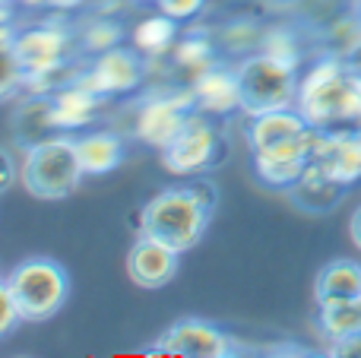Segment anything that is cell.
<instances>
[{"mask_svg": "<svg viewBox=\"0 0 361 358\" xmlns=\"http://www.w3.org/2000/svg\"><path fill=\"white\" fill-rule=\"evenodd\" d=\"M352 10L358 13V19H361V0H352Z\"/></svg>", "mask_w": 361, "mask_h": 358, "instance_id": "obj_38", "label": "cell"}, {"mask_svg": "<svg viewBox=\"0 0 361 358\" xmlns=\"http://www.w3.org/2000/svg\"><path fill=\"white\" fill-rule=\"evenodd\" d=\"M146 57L140 54L133 44H118V48L95 54L86 61L80 80L92 86L105 99H118V95H133L143 89L146 82Z\"/></svg>", "mask_w": 361, "mask_h": 358, "instance_id": "obj_11", "label": "cell"}, {"mask_svg": "<svg viewBox=\"0 0 361 358\" xmlns=\"http://www.w3.org/2000/svg\"><path fill=\"white\" fill-rule=\"evenodd\" d=\"M358 330H361V298L336 304H317V333L326 342L343 340V336L358 333Z\"/></svg>", "mask_w": 361, "mask_h": 358, "instance_id": "obj_25", "label": "cell"}, {"mask_svg": "<svg viewBox=\"0 0 361 358\" xmlns=\"http://www.w3.org/2000/svg\"><path fill=\"white\" fill-rule=\"evenodd\" d=\"M326 355L330 358H361V330L343 336V340L326 342Z\"/></svg>", "mask_w": 361, "mask_h": 358, "instance_id": "obj_31", "label": "cell"}, {"mask_svg": "<svg viewBox=\"0 0 361 358\" xmlns=\"http://www.w3.org/2000/svg\"><path fill=\"white\" fill-rule=\"evenodd\" d=\"M23 82H25V70L19 63L16 51H13V42H0V101L23 92Z\"/></svg>", "mask_w": 361, "mask_h": 358, "instance_id": "obj_28", "label": "cell"}, {"mask_svg": "<svg viewBox=\"0 0 361 358\" xmlns=\"http://www.w3.org/2000/svg\"><path fill=\"white\" fill-rule=\"evenodd\" d=\"M180 270V254L175 247L162 245V241L149 238V235H140L133 241V247L127 251V273L140 289H165Z\"/></svg>", "mask_w": 361, "mask_h": 358, "instance_id": "obj_13", "label": "cell"}, {"mask_svg": "<svg viewBox=\"0 0 361 358\" xmlns=\"http://www.w3.org/2000/svg\"><path fill=\"white\" fill-rule=\"evenodd\" d=\"M212 213L216 209L190 184H175L146 200V206L140 209V235H149V238L175 247L178 254H187L203 241Z\"/></svg>", "mask_w": 361, "mask_h": 358, "instance_id": "obj_2", "label": "cell"}, {"mask_svg": "<svg viewBox=\"0 0 361 358\" xmlns=\"http://www.w3.org/2000/svg\"><path fill=\"white\" fill-rule=\"evenodd\" d=\"M263 54L276 57V61L288 63V67L301 70L307 63V54H305V38L298 35L292 23H279V25H267V35H263V44H260Z\"/></svg>", "mask_w": 361, "mask_h": 358, "instance_id": "obj_27", "label": "cell"}, {"mask_svg": "<svg viewBox=\"0 0 361 358\" xmlns=\"http://www.w3.org/2000/svg\"><path fill=\"white\" fill-rule=\"evenodd\" d=\"M54 99V114H57V127L63 133H82L89 130V124H95V118L105 108V95H99L92 86H86L82 80L63 86L61 92L51 95Z\"/></svg>", "mask_w": 361, "mask_h": 358, "instance_id": "obj_16", "label": "cell"}, {"mask_svg": "<svg viewBox=\"0 0 361 358\" xmlns=\"http://www.w3.org/2000/svg\"><path fill=\"white\" fill-rule=\"evenodd\" d=\"M314 298H317V304H336L361 298V264L349 257L330 260L314 279Z\"/></svg>", "mask_w": 361, "mask_h": 358, "instance_id": "obj_21", "label": "cell"}, {"mask_svg": "<svg viewBox=\"0 0 361 358\" xmlns=\"http://www.w3.org/2000/svg\"><path fill=\"white\" fill-rule=\"evenodd\" d=\"M19 323H25L23 314H19V304H16V298H13L6 279H0V340H6Z\"/></svg>", "mask_w": 361, "mask_h": 358, "instance_id": "obj_30", "label": "cell"}, {"mask_svg": "<svg viewBox=\"0 0 361 358\" xmlns=\"http://www.w3.org/2000/svg\"><path fill=\"white\" fill-rule=\"evenodd\" d=\"M349 238H352V245L361 251V203L352 209V216H349Z\"/></svg>", "mask_w": 361, "mask_h": 358, "instance_id": "obj_34", "label": "cell"}, {"mask_svg": "<svg viewBox=\"0 0 361 358\" xmlns=\"http://www.w3.org/2000/svg\"><path fill=\"white\" fill-rule=\"evenodd\" d=\"M76 156L86 178L111 175L127 159V140L118 130H82L76 133Z\"/></svg>", "mask_w": 361, "mask_h": 358, "instance_id": "obj_19", "label": "cell"}, {"mask_svg": "<svg viewBox=\"0 0 361 358\" xmlns=\"http://www.w3.org/2000/svg\"><path fill=\"white\" fill-rule=\"evenodd\" d=\"M178 19L165 16V13H149L143 16L130 32V44L146 57V61H165L171 54V48L178 44L180 29Z\"/></svg>", "mask_w": 361, "mask_h": 358, "instance_id": "obj_22", "label": "cell"}, {"mask_svg": "<svg viewBox=\"0 0 361 358\" xmlns=\"http://www.w3.org/2000/svg\"><path fill=\"white\" fill-rule=\"evenodd\" d=\"M263 35H267V25H260L257 19L241 16V19H228V23H222V29H219L212 38H216L222 57L225 54H235L238 61H241V57L260 51Z\"/></svg>", "mask_w": 361, "mask_h": 358, "instance_id": "obj_24", "label": "cell"}, {"mask_svg": "<svg viewBox=\"0 0 361 358\" xmlns=\"http://www.w3.org/2000/svg\"><path fill=\"white\" fill-rule=\"evenodd\" d=\"M124 23H121L118 13H105V10H95L89 16H82L76 23V38H80V51L86 57H95V54H105V51L118 48L124 44Z\"/></svg>", "mask_w": 361, "mask_h": 358, "instance_id": "obj_23", "label": "cell"}, {"mask_svg": "<svg viewBox=\"0 0 361 358\" xmlns=\"http://www.w3.org/2000/svg\"><path fill=\"white\" fill-rule=\"evenodd\" d=\"M13 6H23V10H44V0H10Z\"/></svg>", "mask_w": 361, "mask_h": 358, "instance_id": "obj_36", "label": "cell"}, {"mask_svg": "<svg viewBox=\"0 0 361 358\" xmlns=\"http://www.w3.org/2000/svg\"><path fill=\"white\" fill-rule=\"evenodd\" d=\"M25 323H44L63 311L70 298V273L51 257H29L6 276Z\"/></svg>", "mask_w": 361, "mask_h": 358, "instance_id": "obj_4", "label": "cell"}, {"mask_svg": "<svg viewBox=\"0 0 361 358\" xmlns=\"http://www.w3.org/2000/svg\"><path fill=\"white\" fill-rule=\"evenodd\" d=\"M149 355L165 358H231L238 355V342L222 327L203 317H184L171 323L149 346Z\"/></svg>", "mask_w": 361, "mask_h": 358, "instance_id": "obj_9", "label": "cell"}, {"mask_svg": "<svg viewBox=\"0 0 361 358\" xmlns=\"http://www.w3.org/2000/svg\"><path fill=\"white\" fill-rule=\"evenodd\" d=\"M295 108L317 130H343L361 118V80L345 57L320 51L301 67Z\"/></svg>", "mask_w": 361, "mask_h": 358, "instance_id": "obj_1", "label": "cell"}, {"mask_svg": "<svg viewBox=\"0 0 361 358\" xmlns=\"http://www.w3.org/2000/svg\"><path fill=\"white\" fill-rule=\"evenodd\" d=\"M13 51H16V57H19L25 73L54 67V63H63V61H73V57H86L80 51L76 23L63 19V13H51L48 19L19 25Z\"/></svg>", "mask_w": 361, "mask_h": 358, "instance_id": "obj_8", "label": "cell"}, {"mask_svg": "<svg viewBox=\"0 0 361 358\" xmlns=\"http://www.w3.org/2000/svg\"><path fill=\"white\" fill-rule=\"evenodd\" d=\"M159 156H162V165L171 175H180V178L206 175V171L219 168L228 159V137H225L219 118L193 111L190 121L184 124V130Z\"/></svg>", "mask_w": 361, "mask_h": 358, "instance_id": "obj_6", "label": "cell"}, {"mask_svg": "<svg viewBox=\"0 0 361 358\" xmlns=\"http://www.w3.org/2000/svg\"><path fill=\"white\" fill-rule=\"evenodd\" d=\"M159 13L178 19V23H193L203 16V10L209 6V0H152Z\"/></svg>", "mask_w": 361, "mask_h": 358, "instance_id": "obj_29", "label": "cell"}, {"mask_svg": "<svg viewBox=\"0 0 361 358\" xmlns=\"http://www.w3.org/2000/svg\"><path fill=\"white\" fill-rule=\"evenodd\" d=\"M0 4H10V0H0Z\"/></svg>", "mask_w": 361, "mask_h": 358, "instance_id": "obj_39", "label": "cell"}, {"mask_svg": "<svg viewBox=\"0 0 361 358\" xmlns=\"http://www.w3.org/2000/svg\"><path fill=\"white\" fill-rule=\"evenodd\" d=\"M86 171L76 156V133H57L44 143L25 149L19 181L35 200H63L82 184Z\"/></svg>", "mask_w": 361, "mask_h": 358, "instance_id": "obj_3", "label": "cell"}, {"mask_svg": "<svg viewBox=\"0 0 361 358\" xmlns=\"http://www.w3.org/2000/svg\"><path fill=\"white\" fill-rule=\"evenodd\" d=\"M238 82H241V114L254 118L276 108H295L298 99V76L301 70L276 61V57L254 51V54L235 61Z\"/></svg>", "mask_w": 361, "mask_h": 358, "instance_id": "obj_5", "label": "cell"}, {"mask_svg": "<svg viewBox=\"0 0 361 358\" xmlns=\"http://www.w3.org/2000/svg\"><path fill=\"white\" fill-rule=\"evenodd\" d=\"M193 105L197 111L209 114V118H231L241 114V82H238V67L222 57L219 63H212L206 73H200L190 82Z\"/></svg>", "mask_w": 361, "mask_h": 358, "instance_id": "obj_12", "label": "cell"}, {"mask_svg": "<svg viewBox=\"0 0 361 358\" xmlns=\"http://www.w3.org/2000/svg\"><path fill=\"white\" fill-rule=\"evenodd\" d=\"M345 63H349V70H352V73H355L358 80H361V42L349 51V54H345Z\"/></svg>", "mask_w": 361, "mask_h": 358, "instance_id": "obj_35", "label": "cell"}, {"mask_svg": "<svg viewBox=\"0 0 361 358\" xmlns=\"http://www.w3.org/2000/svg\"><path fill=\"white\" fill-rule=\"evenodd\" d=\"M314 137H317V127H311L307 133L292 140H282L273 146H260V149H250V168L254 178L269 190H292L295 181L305 175L307 162H311L314 152Z\"/></svg>", "mask_w": 361, "mask_h": 358, "instance_id": "obj_10", "label": "cell"}, {"mask_svg": "<svg viewBox=\"0 0 361 358\" xmlns=\"http://www.w3.org/2000/svg\"><path fill=\"white\" fill-rule=\"evenodd\" d=\"M311 162H317L324 171H330L345 187H355L361 181V143L345 127L343 130H317Z\"/></svg>", "mask_w": 361, "mask_h": 358, "instance_id": "obj_14", "label": "cell"}, {"mask_svg": "<svg viewBox=\"0 0 361 358\" xmlns=\"http://www.w3.org/2000/svg\"><path fill=\"white\" fill-rule=\"evenodd\" d=\"M358 42H361V19L352 6L345 13H333V16L320 25V51L345 57Z\"/></svg>", "mask_w": 361, "mask_h": 358, "instance_id": "obj_26", "label": "cell"}, {"mask_svg": "<svg viewBox=\"0 0 361 358\" xmlns=\"http://www.w3.org/2000/svg\"><path fill=\"white\" fill-rule=\"evenodd\" d=\"M19 181V165L13 159V152L6 146H0V197Z\"/></svg>", "mask_w": 361, "mask_h": 358, "instance_id": "obj_32", "label": "cell"}, {"mask_svg": "<svg viewBox=\"0 0 361 358\" xmlns=\"http://www.w3.org/2000/svg\"><path fill=\"white\" fill-rule=\"evenodd\" d=\"M345 190L349 187L339 184L330 171H324L317 162H307L305 175L295 181V187L288 190V197H292V203L298 209H305V213L324 216V213H333V209L343 203Z\"/></svg>", "mask_w": 361, "mask_h": 358, "instance_id": "obj_18", "label": "cell"}, {"mask_svg": "<svg viewBox=\"0 0 361 358\" xmlns=\"http://www.w3.org/2000/svg\"><path fill=\"white\" fill-rule=\"evenodd\" d=\"M149 4H152V0H149Z\"/></svg>", "mask_w": 361, "mask_h": 358, "instance_id": "obj_40", "label": "cell"}, {"mask_svg": "<svg viewBox=\"0 0 361 358\" xmlns=\"http://www.w3.org/2000/svg\"><path fill=\"white\" fill-rule=\"evenodd\" d=\"M89 0H44V10H51V13H76V10H82Z\"/></svg>", "mask_w": 361, "mask_h": 358, "instance_id": "obj_33", "label": "cell"}, {"mask_svg": "<svg viewBox=\"0 0 361 358\" xmlns=\"http://www.w3.org/2000/svg\"><path fill=\"white\" fill-rule=\"evenodd\" d=\"M219 61H222V51H219L216 38L209 32H184L178 38V44L171 48V54L165 57V63L178 76L180 86H190L200 73H206Z\"/></svg>", "mask_w": 361, "mask_h": 358, "instance_id": "obj_17", "label": "cell"}, {"mask_svg": "<svg viewBox=\"0 0 361 358\" xmlns=\"http://www.w3.org/2000/svg\"><path fill=\"white\" fill-rule=\"evenodd\" d=\"M193 111H197V105H193L190 86H171L162 89V92L143 95V99H137L130 114L133 140L162 152L184 130V124L190 121Z\"/></svg>", "mask_w": 361, "mask_h": 358, "instance_id": "obj_7", "label": "cell"}, {"mask_svg": "<svg viewBox=\"0 0 361 358\" xmlns=\"http://www.w3.org/2000/svg\"><path fill=\"white\" fill-rule=\"evenodd\" d=\"M345 130H349V133H352V137H355V140H358V143H361V118L355 121V124H349V127H345Z\"/></svg>", "mask_w": 361, "mask_h": 358, "instance_id": "obj_37", "label": "cell"}, {"mask_svg": "<svg viewBox=\"0 0 361 358\" xmlns=\"http://www.w3.org/2000/svg\"><path fill=\"white\" fill-rule=\"evenodd\" d=\"M63 133L57 127V114H54V99L51 95H29L25 92L19 99L16 111H13V140L19 149H32V146L44 143V140Z\"/></svg>", "mask_w": 361, "mask_h": 358, "instance_id": "obj_15", "label": "cell"}, {"mask_svg": "<svg viewBox=\"0 0 361 358\" xmlns=\"http://www.w3.org/2000/svg\"><path fill=\"white\" fill-rule=\"evenodd\" d=\"M307 130H311V124L305 121V114L298 108H276V111H263L247 118L244 140H247V149H260V146H273L282 143V140L301 137Z\"/></svg>", "mask_w": 361, "mask_h": 358, "instance_id": "obj_20", "label": "cell"}]
</instances>
